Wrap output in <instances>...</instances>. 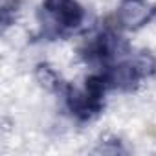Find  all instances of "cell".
<instances>
[{"label":"cell","instance_id":"6da1fadb","mask_svg":"<svg viewBox=\"0 0 156 156\" xmlns=\"http://www.w3.org/2000/svg\"><path fill=\"white\" fill-rule=\"evenodd\" d=\"M108 83L105 75H90L85 81V88H73L66 87L64 96H66V107L68 110L81 121L96 118L103 110V96L107 90Z\"/></svg>","mask_w":156,"mask_h":156},{"label":"cell","instance_id":"7a4b0ae2","mask_svg":"<svg viewBox=\"0 0 156 156\" xmlns=\"http://www.w3.org/2000/svg\"><path fill=\"white\" fill-rule=\"evenodd\" d=\"M42 13V26L51 33L75 30L85 20V9L77 0H44Z\"/></svg>","mask_w":156,"mask_h":156},{"label":"cell","instance_id":"3957f363","mask_svg":"<svg viewBox=\"0 0 156 156\" xmlns=\"http://www.w3.org/2000/svg\"><path fill=\"white\" fill-rule=\"evenodd\" d=\"M119 50H121V39L110 30L88 37L81 46V53L88 61H99V62L112 59Z\"/></svg>","mask_w":156,"mask_h":156},{"label":"cell","instance_id":"277c9868","mask_svg":"<svg viewBox=\"0 0 156 156\" xmlns=\"http://www.w3.org/2000/svg\"><path fill=\"white\" fill-rule=\"evenodd\" d=\"M105 79H107L108 87H114L119 90H132L143 79V75H141L140 68L136 66L134 59H129V61H121V62L110 66L105 73Z\"/></svg>","mask_w":156,"mask_h":156},{"label":"cell","instance_id":"5b68a950","mask_svg":"<svg viewBox=\"0 0 156 156\" xmlns=\"http://www.w3.org/2000/svg\"><path fill=\"white\" fill-rule=\"evenodd\" d=\"M152 9L143 4V0H125L121 4V8L118 9V22L121 28L127 30H138L143 24H147V20L152 17Z\"/></svg>","mask_w":156,"mask_h":156},{"label":"cell","instance_id":"8992f818","mask_svg":"<svg viewBox=\"0 0 156 156\" xmlns=\"http://www.w3.org/2000/svg\"><path fill=\"white\" fill-rule=\"evenodd\" d=\"M35 73H37L39 83H41L44 88H48V90H61V88H62L61 77L57 75V72H55L51 66H48V64H39Z\"/></svg>","mask_w":156,"mask_h":156},{"label":"cell","instance_id":"52a82bcc","mask_svg":"<svg viewBox=\"0 0 156 156\" xmlns=\"http://www.w3.org/2000/svg\"><path fill=\"white\" fill-rule=\"evenodd\" d=\"M20 6H22V0H0V13H2L4 28H8L15 20Z\"/></svg>","mask_w":156,"mask_h":156}]
</instances>
